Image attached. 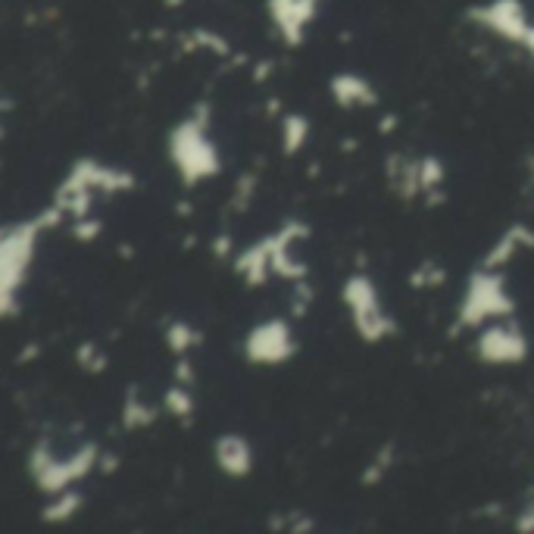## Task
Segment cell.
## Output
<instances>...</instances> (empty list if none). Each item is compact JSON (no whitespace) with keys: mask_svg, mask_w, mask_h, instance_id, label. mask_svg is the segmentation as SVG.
Instances as JSON below:
<instances>
[{"mask_svg":"<svg viewBox=\"0 0 534 534\" xmlns=\"http://www.w3.org/2000/svg\"><path fill=\"white\" fill-rule=\"evenodd\" d=\"M63 222L66 216L50 203L41 213L13 219L0 228V313L7 319H13L22 307V291L32 282L41 238Z\"/></svg>","mask_w":534,"mask_h":534,"instance_id":"obj_1","label":"cell"},{"mask_svg":"<svg viewBox=\"0 0 534 534\" xmlns=\"http://www.w3.org/2000/svg\"><path fill=\"white\" fill-rule=\"evenodd\" d=\"M166 160L185 188H200L222 175L225 157L213 135L210 107H194L172 125L166 135Z\"/></svg>","mask_w":534,"mask_h":534,"instance_id":"obj_2","label":"cell"},{"mask_svg":"<svg viewBox=\"0 0 534 534\" xmlns=\"http://www.w3.org/2000/svg\"><path fill=\"white\" fill-rule=\"evenodd\" d=\"M135 188H138V175L129 166H116L97 157H79L69 163L50 203L66 216V222H75L94 216L97 200L132 194Z\"/></svg>","mask_w":534,"mask_h":534,"instance_id":"obj_3","label":"cell"},{"mask_svg":"<svg viewBox=\"0 0 534 534\" xmlns=\"http://www.w3.org/2000/svg\"><path fill=\"white\" fill-rule=\"evenodd\" d=\"M516 316V294L503 269L475 266L466 275V285L456 303V328L460 332H478L491 322Z\"/></svg>","mask_w":534,"mask_h":534,"instance_id":"obj_4","label":"cell"},{"mask_svg":"<svg viewBox=\"0 0 534 534\" xmlns=\"http://www.w3.org/2000/svg\"><path fill=\"white\" fill-rule=\"evenodd\" d=\"M100 460H104V450H100L94 441L79 444L72 453L60 456L47 438H38L25 456V469H29L35 488L47 497H54L60 491H69L79 485L82 478H88Z\"/></svg>","mask_w":534,"mask_h":534,"instance_id":"obj_5","label":"cell"},{"mask_svg":"<svg viewBox=\"0 0 534 534\" xmlns=\"http://www.w3.org/2000/svg\"><path fill=\"white\" fill-rule=\"evenodd\" d=\"M341 307L353 335L363 344H385L397 335V322L381 294V285L369 272H350L341 282Z\"/></svg>","mask_w":534,"mask_h":534,"instance_id":"obj_6","label":"cell"},{"mask_svg":"<svg viewBox=\"0 0 534 534\" xmlns=\"http://www.w3.org/2000/svg\"><path fill=\"white\" fill-rule=\"evenodd\" d=\"M241 350H244V360L250 366L275 369V366L291 363L300 344H297V332H294L288 316H266L247 328Z\"/></svg>","mask_w":534,"mask_h":534,"instance_id":"obj_7","label":"cell"},{"mask_svg":"<svg viewBox=\"0 0 534 534\" xmlns=\"http://www.w3.org/2000/svg\"><path fill=\"white\" fill-rule=\"evenodd\" d=\"M313 228L297 219V216H288L285 222H278L272 232H266V241H269V253H272V275L278 282H303V278H310V263L303 260V244L310 241Z\"/></svg>","mask_w":534,"mask_h":534,"instance_id":"obj_8","label":"cell"},{"mask_svg":"<svg viewBox=\"0 0 534 534\" xmlns=\"http://www.w3.org/2000/svg\"><path fill=\"white\" fill-rule=\"evenodd\" d=\"M475 356L485 366H519L531 353V338L516 316L491 322L475 332Z\"/></svg>","mask_w":534,"mask_h":534,"instance_id":"obj_9","label":"cell"},{"mask_svg":"<svg viewBox=\"0 0 534 534\" xmlns=\"http://www.w3.org/2000/svg\"><path fill=\"white\" fill-rule=\"evenodd\" d=\"M534 250V225L531 222H510L503 228V232L488 244L485 250V257H481L478 266H488V269H503L506 266H513L522 253Z\"/></svg>","mask_w":534,"mask_h":534,"instance_id":"obj_10","label":"cell"},{"mask_svg":"<svg viewBox=\"0 0 534 534\" xmlns=\"http://www.w3.org/2000/svg\"><path fill=\"white\" fill-rule=\"evenodd\" d=\"M385 182H388V191L403 203L422 200V163H419V157L406 154V150H391V154L385 157Z\"/></svg>","mask_w":534,"mask_h":534,"instance_id":"obj_11","label":"cell"},{"mask_svg":"<svg viewBox=\"0 0 534 534\" xmlns=\"http://www.w3.org/2000/svg\"><path fill=\"white\" fill-rule=\"evenodd\" d=\"M232 272L241 278L244 288H266L272 282L275 275H272V253H269L266 235L235 250Z\"/></svg>","mask_w":534,"mask_h":534,"instance_id":"obj_12","label":"cell"},{"mask_svg":"<svg viewBox=\"0 0 534 534\" xmlns=\"http://www.w3.org/2000/svg\"><path fill=\"white\" fill-rule=\"evenodd\" d=\"M213 460L225 478H247L253 472L257 456H253V444L244 435H238V431H225V435H219L213 444Z\"/></svg>","mask_w":534,"mask_h":534,"instance_id":"obj_13","label":"cell"},{"mask_svg":"<svg viewBox=\"0 0 534 534\" xmlns=\"http://www.w3.org/2000/svg\"><path fill=\"white\" fill-rule=\"evenodd\" d=\"M328 94L341 110H372L378 104V91L372 88L369 79L356 72H338L328 82Z\"/></svg>","mask_w":534,"mask_h":534,"instance_id":"obj_14","label":"cell"},{"mask_svg":"<svg viewBox=\"0 0 534 534\" xmlns=\"http://www.w3.org/2000/svg\"><path fill=\"white\" fill-rule=\"evenodd\" d=\"M478 19L488 25L491 32L510 38V41H522L528 38V19H525V10L519 0H494L491 7H485L478 13Z\"/></svg>","mask_w":534,"mask_h":534,"instance_id":"obj_15","label":"cell"},{"mask_svg":"<svg viewBox=\"0 0 534 534\" xmlns=\"http://www.w3.org/2000/svg\"><path fill=\"white\" fill-rule=\"evenodd\" d=\"M313 138V122L303 113H282L278 116V150L282 157H300Z\"/></svg>","mask_w":534,"mask_h":534,"instance_id":"obj_16","label":"cell"},{"mask_svg":"<svg viewBox=\"0 0 534 534\" xmlns=\"http://www.w3.org/2000/svg\"><path fill=\"white\" fill-rule=\"evenodd\" d=\"M272 16L278 32L297 44L303 38V25L313 19V0H272Z\"/></svg>","mask_w":534,"mask_h":534,"instance_id":"obj_17","label":"cell"},{"mask_svg":"<svg viewBox=\"0 0 534 534\" xmlns=\"http://www.w3.org/2000/svg\"><path fill=\"white\" fill-rule=\"evenodd\" d=\"M163 341L172 356H191L203 344V332L191 319H169L163 328Z\"/></svg>","mask_w":534,"mask_h":534,"instance_id":"obj_18","label":"cell"},{"mask_svg":"<svg viewBox=\"0 0 534 534\" xmlns=\"http://www.w3.org/2000/svg\"><path fill=\"white\" fill-rule=\"evenodd\" d=\"M422 163V200L428 207L444 200V188H447V163L438 154H419Z\"/></svg>","mask_w":534,"mask_h":534,"instance_id":"obj_19","label":"cell"},{"mask_svg":"<svg viewBox=\"0 0 534 534\" xmlns=\"http://www.w3.org/2000/svg\"><path fill=\"white\" fill-rule=\"evenodd\" d=\"M157 422V406L144 400V394L138 388H129L122 400V425L129 431H141V428H150Z\"/></svg>","mask_w":534,"mask_h":534,"instance_id":"obj_20","label":"cell"},{"mask_svg":"<svg viewBox=\"0 0 534 534\" xmlns=\"http://www.w3.org/2000/svg\"><path fill=\"white\" fill-rule=\"evenodd\" d=\"M82 503H85V497H82L79 491H75V488L60 491V494L50 497V503L41 510V519H44L47 525H66L69 519L79 516Z\"/></svg>","mask_w":534,"mask_h":534,"instance_id":"obj_21","label":"cell"},{"mask_svg":"<svg viewBox=\"0 0 534 534\" xmlns=\"http://www.w3.org/2000/svg\"><path fill=\"white\" fill-rule=\"evenodd\" d=\"M163 410H166L169 416H175L178 422H191V416H194V410H197V400H194L191 388L172 381V385L166 388V394H163Z\"/></svg>","mask_w":534,"mask_h":534,"instance_id":"obj_22","label":"cell"},{"mask_svg":"<svg viewBox=\"0 0 534 534\" xmlns=\"http://www.w3.org/2000/svg\"><path fill=\"white\" fill-rule=\"evenodd\" d=\"M447 285V269L438 260H425L410 269V288L413 291H441Z\"/></svg>","mask_w":534,"mask_h":534,"instance_id":"obj_23","label":"cell"},{"mask_svg":"<svg viewBox=\"0 0 534 534\" xmlns=\"http://www.w3.org/2000/svg\"><path fill=\"white\" fill-rule=\"evenodd\" d=\"M291 316L294 319H303L310 313V307L316 303V291H313V285H310V278H303V282H294L291 285Z\"/></svg>","mask_w":534,"mask_h":534,"instance_id":"obj_24","label":"cell"},{"mask_svg":"<svg viewBox=\"0 0 534 534\" xmlns=\"http://www.w3.org/2000/svg\"><path fill=\"white\" fill-rule=\"evenodd\" d=\"M75 363H79L85 372H104L107 369V353L100 350V344H94V341H82L79 350H75Z\"/></svg>","mask_w":534,"mask_h":534,"instance_id":"obj_25","label":"cell"},{"mask_svg":"<svg viewBox=\"0 0 534 534\" xmlns=\"http://www.w3.org/2000/svg\"><path fill=\"white\" fill-rule=\"evenodd\" d=\"M253 194H257V175H241V178H238V185H235V194H232V200H228V207H232L235 213H244V210H250Z\"/></svg>","mask_w":534,"mask_h":534,"instance_id":"obj_26","label":"cell"},{"mask_svg":"<svg viewBox=\"0 0 534 534\" xmlns=\"http://www.w3.org/2000/svg\"><path fill=\"white\" fill-rule=\"evenodd\" d=\"M394 466V444H385L381 447V453L375 456V463L366 469V475H363V485H378L381 478H385V472Z\"/></svg>","mask_w":534,"mask_h":534,"instance_id":"obj_27","label":"cell"},{"mask_svg":"<svg viewBox=\"0 0 534 534\" xmlns=\"http://www.w3.org/2000/svg\"><path fill=\"white\" fill-rule=\"evenodd\" d=\"M69 225H72V238H79L82 244H91L100 232H104V222L94 219V216L75 219V222H69Z\"/></svg>","mask_w":534,"mask_h":534,"instance_id":"obj_28","label":"cell"},{"mask_svg":"<svg viewBox=\"0 0 534 534\" xmlns=\"http://www.w3.org/2000/svg\"><path fill=\"white\" fill-rule=\"evenodd\" d=\"M172 378L178 381V385H188V388H194L197 372H194L191 356H175V372H172Z\"/></svg>","mask_w":534,"mask_h":534,"instance_id":"obj_29","label":"cell"},{"mask_svg":"<svg viewBox=\"0 0 534 534\" xmlns=\"http://www.w3.org/2000/svg\"><path fill=\"white\" fill-rule=\"evenodd\" d=\"M516 531L519 534H534V488L528 491L525 506H522L519 516H516Z\"/></svg>","mask_w":534,"mask_h":534,"instance_id":"obj_30","label":"cell"},{"mask_svg":"<svg viewBox=\"0 0 534 534\" xmlns=\"http://www.w3.org/2000/svg\"><path fill=\"white\" fill-rule=\"evenodd\" d=\"M525 47L531 50V54H534V29L528 32V38H525Z\"/></svg>","mask_w":534,"mask_h":534,"instance_id":"obj_31","label":"cell"},{"mask_svg":"<svg viewBox=\"0 0 534 534\" xmlns=\"http://www.w3.org/2000/svg\"><path fill=\"white\" fill-rule=\"evenodd\" d=\"M531 200H534V169H531Z\"/></svg>","mask_w":534,"mask_h":534,"instance_id":"obj_32","label":"cell"}]
</instances>
